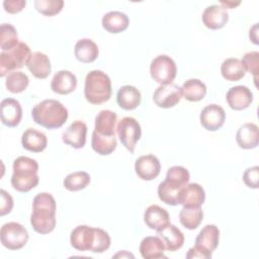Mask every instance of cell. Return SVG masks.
<instances>
[{
    "instance_id": "cell-1",
    "label": "cell",
    "mask_w": 259,
    "mask_h": 259,
    "mask_svg": "<svg viewBox=\"0 0 259 259\" xmlns=\"http://www.w3.org/2000/svg\"><path fill=\"white\" fill-rule=\"evenodd\" d=\"M57 204L54 196L48 192L36 194L32 200L30 224L32 229L41 235L49 234L56 227Z\"/></svg>"
},
{
    "instance_id": "cell-2",
    "label": "cell",
    "mask_w": 259,
    "mask_h": 259,
    "mask_svg": "<svg viewBox=\"0 0 259 259\" xmlns=\"http://www.w3.org/2000/svg\"><path fill=\"white\" fill-rule=\"evenodd\" d=\"M31 116L35 123L48 130L61 127L68 119V109L59 100L45 99L34 105Z\"/></svg>"
},
{
    "instance_id": "cell-3",
    "label": "cell",
    "mask_w": 259,
    "mask_h": 259,
    "mask_svg": "<svg viewBox=\"0 0 259 259\" xmlns=\"http://www.w3.org/2000/svg\"><path fill=\"white\" fill-rule=\"evenodd\" d=\"M12 168L11 185L16 191L28 192L38 184V164L36 160L26 156H20L14 160Z\"/></svg>"
},
{
    "instance_id": "cell-4",
    "label": "cell",
    "mask_w": 259,
    "mask_h": 259,
    "mask_svg": "<svg viewBox=\"0 0 259 259\" xmlns=\"http://www.w3.org/2000/svg\"><path fill=\"white\" fill-rule=\"evenodd\" d=\"M84 96L91 104H101L111 96V81L107 74L100 70L90 71L85 77Z\"/></svg>"
},
{
    "instance_id": "cell-5",
    "label": "cell",
    "mask_w": 259,
    "mask_h": 259,
    "mask_svg": "<svg viewBox=\"0 0 259 259\" xmlns=\"http://www.w3.org/2000/svg\"><path fill=\"white\" fill-rule=\"evenodd\" d=\"M31 56L29 47L22 41L8 52L0 53V76L5 77L11 72L26 65Z\"/></svg>"
},
{
    "instance_id": "cell-6",
    "label": "cell",
    "mask_w": 259,
    "mask_h": 259,
    "mask_svg": "<svg viewBox=\"0 0 259 259\" xmlns=\"http://www.w3.org/2000/svg\"><path fill=\"white\" fill-rule=\"evenodd\" d=\"M150 74L152 79L160 85L171 84L176 77L177 67L171 57L159 55L151 62Z\"/></svg>"
},
{
    "instance_id": "cell-7",
    "label": "cell",
    "mask_w": 259,
    "mask_h": 259,
    "mask_svg": "<svg viewBox=\"0 0 259 259\" xmlns=\"http://www.w3.org/2000/svg\"><path fill=\"white\" fill-rule=\"evenodd\" d=\"M1 243L8 250H19L23 248L28 241L27 230L16 222H9L1 227Z\"/></svg>"
},
{
    "instance_id": "cell-8",
    "label": "cell",
    "mask_w": 259,
    "mask_h": 259,
    "mask_svg": "<svg viewBox=\"0 0 259 259\" xmlns=\"http://www.w3.org/2000/svg\"><path fill=\"white\" fill-rule=\"evenodd\" d=\"M116 133L124 148L134 153L136 145L142 136V128L139 121L132 116L121 118L116 126Z\"/></svg>"
},
{
    "instance_id": "cell-9",
    "label": "cell",
    "mask_w": 259,
    "mask_h": 259,
    "mask_svg": "<svg viewBox=\"0 0 259 259\" xmlns=\"http://www.w3.org/2000/svg\"><path fill=\"white\" fill-rule=\"evenodd\" d=\"M182 98L181 87L171 83L160 85L156 88L153 94V100L158 107L170 108L175 106Z\"/></svg>"
},
{
    "instance_id": "cell-10",
    "label": "cell",
    "mask_w": 259,
    "mask_h": 259,
    "mask_svg": "<svg viewBox=\"0 0 259 259\" xmlns=\"http://www.w3.org/2000/svg\"><path fill=\"white\" fill-rule=\"evenodd\" d=\"M199 120L201 125L209 132H215L221 128L226 120L225 109L218 104H208L202 108Z\"/></svg>"
},
{
    "instance_id": "cell-11",
    "label": "cell",
    "mask_w": 259,
    "mask_h": 259,
    "mask_svg": "<svg viewBox=\"0 0 259 259\" xmlns=\"http://www.w3.org/2000/svg\"><path fill=\"white\" fill-rule=\"evenodd\" d=\"M136 174L145 181H151L158 177L161 171V164L159 159L152 155H144L139 157L135 162Z\"/></svg>"
},
{
    "instance_id": "cell-12",
    "label": "cell",
    "mask_w": 259,
    "mask_h": 259,
    "mask_svg": "<svg viewBox=\"0 0 259 259\" xmlns=\"http://www.w3.org/2000/svg\"><path fill=\"white\" fill-rule=\"evenodd\" d=\"M226 100L232 109L243 110L251 105L253 101V93L247 86L237 85L228 90Z\"/></svg>"
},
{
    "instance_id": "cell-13",
    "label": "cell",
    "mask_w": 259,
    "mask_h": 259,
    "mask_svg": "<svg viewBox=\"0 0 259 259\" xmlns=\"http://www.w3.org/2000/svg\"><path fill=\"white\" fill-rule=\"evenodd\" d=\"M0 116L4 125L17 126L22 117V108L19 101L14 98L3 99L0 103Z\"/></svg>"
},
{
    "instance_id": "cell-14",
    "label": "cell",
    "mask_w": 259,
    "mask_h": 259,
    "mask_svg": "<svg viewBox=\"0 0 259 259\" xmlns=\"http://www.w3.org/2000/svg\"><path fill=\"white\" fill-rule=\"evenodd\" d=\"M87 125L81 120L73 121L62 134V141L74 149H82L86 143Z\"/></svg>"
},
{
    "instance_id": "cell-15",
    "label": "cell",
    "mask_w": 259,
    "mask_h": 259,
    "mask_svg": "<svg viewBox=\"0 0 259 259\" xmlns=\"http://www.w3.org/2000/svg\"><path fill=\"white\" fill-rule=\"evenodd\" d=\"M205 200V192L198 183H187L179 193V204L185 207H201Z\"/></svg>"
},
{
    "instance_id": "cell-16",
    "label": "cell",
    "mask_w": 259,
    "mask_h": 259,
    "mask_svg": "<svg viewBox=\"0 0 259 259\" xmlns=\"http://www.w3.org/2000/svg\"><path fill=\"white\" fill-rule=\"evenodd\" d=\"M94 241V228L80 225L70 235L71 246L78 251H91Z\"/></svg>"
},
{
    "instance_id": "cell-17",
    "label": "cell",
    "mask_w": 259,
    "mask_h": 259,
    "mask_svg": "<svg viewBox=\"0 0 259 259\" xmlns=\"http://www.w3.org/2000/svg\"><path fill=\"white\" fill-rule=\"evenodd\" d=\"M203 24L209 29L223 28L229 21V13L219 4L207 6L201 16Z\"/></svg>"
},
{
    "instance_id": "cell-18",
    "label": "cell",
    "mask_w": 259,
    "mask_h": 259,
    "mask_svg": "<svg viewBox=\"0 0 259 259\" xmlns=\"http://www.w3.org/2000/svg\"><path fill=\"white\" fill-rule=\"evenodd\" d=\"M144 222L147 227L158 232L170 224V215L165 208L152 204L144 212Z\"/></svg>"
},
{
    "instance_id": "cell-19",
    "label": "cell",
    "mask_w": 259,
    "mask_h": 259,
    "mask_svg": "<svg viewBox=\"0 0 259 259\" xmlns=\"http://www.w3.org/2000/svg\"><path fill=\"white\" fill-rule=\"evenodd\" d=\"M77 87V78L75 74L68 70L58 71L52 81H51V89L61 95H67L73 92Z\"/></svg>"
},
{
    "instance_id": "cell-20",
    "label": "cell",
    "mask_w": 259,
    "mask_h": 259,
    "mask_svg": "<svg viewBox=\"0 0 259 259\" xmlns=\"http://www.w3.org/2000/svg\"><path fill=\"white\" fill-rule=\"evenodd\" d=\"M236 142L241 149L250 150L258 146L259 130L257 124L247 122L241 125L236 134Z\"/></svg>"
},
{
    "instance_id": "cell-21",
    "label": "cell",
    "mask_w": 259,
    "mask_h": 259,
    "mask_svg": "<svg viewBox=\"0 0 259 259\" xmlns=\"http://www.w3.org/2000/svg\"><path fill=\"white\" fill-rule=\"evenodd\" d=\"M220 241V231L215 225H206L198 233L195 239V246L201 248L207 253L212 254Z\"/></svg>"
},
{
    "instance_id": "cell-22",
    "label": "cell",
    "mask_w": 259,
    "mask_h": 259,
    "mask_svg": "<svg viewBox=\"0 0 259 259\" xmlns=\"http://www.w3.org/2000/svg\"><path fill=\"white\" fill-rule=\"evenodd\" d=\"M29 72L37 79H46L52 72V65L49 57L41 52H34L26 63Z\"/></svg>"
},
{
    "instance_id": "cell-23",
    "label": "cell",
    "mask_w": 259,
    "mask_h": 259,
    "mask_svg": "<svg viewBox=\"0 0 259 259\" xmlns=\"http://www.w3.org/2000/svg\"><path fill=\"white\" fill-rule=\"evenodd\" d=\"M116 121L117 115L114 111L108 109L101 110L95 117V126L93 132L100 136L113 137L115 136Z\"/></svg>"
},
{
    "instance_id": "cell-24",
    "label": "cell",
    "mask_w": 259,
    "mask_h": 259,
    "mask_svg": "<svg viewBox=\"0 0 259 259\" xmlns=\"http://www.w3.org/2000/svg\"><path fill=\"white\" fill-rule=\"evenodd\" d=\"M185 185L171 179L165 178L158 186V196L161 201L168 205H178L179 204V193L180 190Z\"/></svg>"
},
{
    "instance_id": "cell-25",
    "label": "cell",
    "mask_w": 259,
    "mask_h": 259,
    "mask_svg": "<svg viewBox=\"0 0 259 259\" xmlns=\"http://www.w3.org/2000/svg\"><path fill=\"white\" fill-rule=\"evenodd\" d=\"M142 95L139 89L132 85L121 86L116 94V102L118 106L124 110H134L140 104Z\"/></svg>"
},
{
    "instance_id": "cell-26",
    "label": "cell",
    "mask_w": 259,
    "mask_h": 259,
    "mask_svg": "<svg viewBox=\"0 0 259 259\" xmlns=\"http://www.w3.org/2000/svg\"><path fill=\"white\" fill-rule=\"evenodd\" d=\"M21 145L23 149L29 152L40 153L48 146V138L44 133L32 127H28L21 136Z\"/></svg>"
},
{
    "instance_id": "cell-27",
    "label": "cell",
    "mask_w": 259,
    "mask_h": 259,
    "mask_svg": "<svg viewBox=\"0 0 259 259\" xmlns=\"http://www.w3.org/2000/svg\"><path fill=\"white\" fill-rule=\"evenodd\" d=\"M157 236L163 241L167 251L175 252L184 244L183 233L174 225L169 224L167 227L157 232Z\"/></svg>"
},
{
    "instance_id": "cell-28",
    "label": "cell",
    "mask_w": 259,
    "mask_h": 259,
    "mask_svg": "<svg viewBox=\"0 0 259 259\" xmlns=\"http://www.w3.org/2000/svg\"><path fill=\"white\" fill-rule=\"evenodd\" d=\"M140 253L145 259L166 258L165 245L158 236H148L144 238L140 244Z\"/></svg>"
},
{
    "instance_id": "cell-29",
    "label": "cell",
    "mask_w": 259,
    "mask_h": 259,
    "mask_svg": "<svg viewBox=\"0 0 259 259\" xmlns=\"http://www.w3.org/2000/svg\"><path fill=\"white\" fill-rule=\"evenodd\" d=\"M101 24L106 31L110 33H119L127 28L130 18L123 12L109 11L103 15Z\"/></svg>"
},
{
    "instance_id": "cell-30",
    "label": "cell",
    "mask_w": 259,
    "mask_h": 259,
    "mask_svg": "<svg viewBox=\"0 0 259 259\" xmlns=\"http://www.w3.org/2000/svg\"><path fill=\"white\" fill-rule=\"evenodd\" d=\"M74 54L76 59L81 63H92L98 55V46L90 38L79 39L74 47Z\"/></svg>"
},
{
    "instance_id": "cell-31",
    "label": "cell",
    "mask_w": 259,
    "mask_h": 259,
    "mask_svg": "<svg viewBox=\"0 0 259 259\" xmlns=\"http://www.w3.org/2000/svg\"><path fill=\"white\" fill-rule=\"evenodd\" d=\"M221 73L227 81L236 82L245 77L246 70L240 59L229 58L222 63Z\"/></svg>"
},
{
    "instance_id": "cell-32",
    "label": "cell",
    "mask_w": 259,
    "mask_h": 259,
    "mask_svg": "<svg viewBox=\"0 0 259 259\" xmlns=\"http://www.w3.org/2000/svg\"><path fill=\"white\" fill-rule=\"evenodd\" d=\"M182 96L190 101L197 102L204 98L206 94V86L199 79H188L181 86Z\"/></svg>"
},
{
    "instance_id": "cell-33",
    "label": "cell",
    "mask_w": 259,
    "mask_h": 259,
    "mask_svg": "<svg viewBox=\"0 0 259 259\" xmlns=\"http://www.w3.org/2000/svg\"><path fill=\"white\" fill-rule=\"evenodd\" d=\"M203 220L201 207H185L179 211V221L181 225L188 230H195Z\"/></svg>"
},
{
    "instance_id": "cell-34",
    "label": "cell",
    "mask_w": 259,
    "mask_h": 259,
    "mask_svg": "<svg viewBox=\"0 0 259 259\" xmlns=\"http://www.w3.org/2000/svg\"><path fill=\"white\" fill-rule=\"evenodd\" d=\"M117 142L115 136L113 137H104L96 133H92L91 147L92 149L101 156L110 155L116 148Z\"/></svg>"
},
{
    "instance_id": "cell-35",
    "label": "cell",
    "mask_w": 259,
    "mask_h": 259,
    "mask_svg": "<svg viewBox=\"0 0 259 259\" xmlns=\"http://www.w3.org/2000/svg\"><path fill=\"white\" fill-rule=\"evenodd\" d=\"M18 34L16 28L10 23L0 25V48L2 52H8L18 45Z\"/></svg>"
},
{
    "instance_id": "cell-36",
    "label": "cell",
    "mask_w": 259,
    "mask_h": 259,
    "mask_svg": "<svg viewBox=\"0 0 259 259\" xmlns=\"http://www.w3.org/2000/svg\"><path fill=\"white\" fill-rule=\"evenodd\" d=\"M90 175L85 171H76L68 174L64 181V187L69 191H79L84 189L90 183Z\"/></svg>"
},
{
    "instance_id": "cell-37",
    "label": "cell",
    "mask_w": 259,
    "mask_h": 259,
    "mask_svg": "<svg viewBox=\"0 0 259 259\" xmlns=\"http://www.w3.org/2000/svg\"><path fill=\"white\" fill-rule=\"evenodd\" d=\"M29 83L28 76L20 71H13L6 76L5 86L11 93L23 92Z\"/></svg>"
},
{
    "instance_id": "cell-38",
    "label": "cell",
    "mask_w": 259,
    "mask_h": 259,
    "mask_svg": "<svg viewBox=\"0 0 259 259\" xmlns=\"http://www.w3.org/2000/svg\"><path fill=\"white\" fill-rule=\"evenodd\" d=\"M33 4L35 9L45 16H54L64 7L63 0H34Z\"/></svg>"
},
{
    "instance_id": "cell-39",
    "label": "cell",
    "mask_w": 259,
    "mask_h": 259,
    "mask_svg": "<svg viewBox=\"0 0 259 259\" xmlns=\"http://www.w3.org/2000/svg\"><path fill=\"white\" fill-rule=\"evenodd\" d=\"M110 237L104 230L100 228H94V241L91 248L93 253H102L110 247Z\"/></svg>"
},
{
    "instance_id": "cell-40",
    "label": "cell",
    "mask_w": 259,
    "mask_h": 259,
    "mask_svg": "<svg viewBox=\"0 0 259 259\" xmlns=\"http://www.w3.org/2000/svg\"><path fill=\"white\" fill-rule=\"evenodd\" d=\"M242 63L246 71L251 73L254 77L255 85L257 86V77L259 69V53L256 51L246 53L242 58Z\"/></svg>"
},
{
    "instance_id": "cell-41",
    "label": "cell",
    "mask_w": 259,
    "mask_h": 259,
    "mask_svg": "<svg viewBox=\"0 0 259 259\" xmlns=\"http://www.w3.org/2000/svg\"><path fill=\"white\" fill-rule=\"evenodd\" d=\"M166 178L175 180L183 185H186L189 182L190 174L188 170L182 166H172L168 169L166 173Z\"/></svg>"
},
{
    "instance_id": "cell-42",
    "label": "cell",
    "mask_w": 259,
    "mask_h": 259,
    "mask_svg": "<svg viewBox=\"0 0 259 259\" xmlns=\"http://www.w3.org/2000/svg\"><path fill=\"white\" fill-rule=\"evenodd\" d=\"M243 181L248 187L257 189L259 181V167L253 166L247 168L243 174Z\"/></svg>"
},
{
    "instance_id": "cell-43",
    "label": "cell",
    "mask_w": 259,
    "mask_h": 259,
    "mask_svg": "<svg viewBox=\"0 0 259 259\" xmlns=\"http://www.w3.org/2000/svg\"><path fill=\"white\" fill-rule=\"evenodd\" d=\"M0 214L3 217L9 212H11L13 208V198L12 196L4 189L0 190Z\"/></svg>"
},
{
    "instance_id": "cell-44",
    "label": "cell",
    "mask_w": 259,
    "mask_h": 259,
    "mask_svg": "<svg viewBox=\"0 0 259 259\" xmlns=\"http://www.w3.org/2000/svg\"><path fill=\"white\" fill-rule=\"evenodd\" d=\"M25 5V0H5L3 2L4 10L10 14H15L22 11Z\"/></svg>"
},
{
    "instance_id": "cell-45",
    "label": "cell",
    "mask_w": 259,
    "mask_h": 259,
    "mask_svg": "<svg viewBox=\"0 0 259 259\" xmlns=\"http://www.w3.org/2000/svg\"><path fill=\"white\" fill-rule=\"evenodd\" d=\"M211 255L210 253H207L205 252L204 250H202L201 248L197 247V246H193L191 247L188 252L186 253V258L188 259H192V258H200V259H209L211 258Z\"/></svg>"
},
{
    "instance_id": "cell-46",
    "label": "cell",
    "mask_w": 259,
    "mask_h": 259,
    "mask_svg": "<svg viewBox=\"0 0 259 259\" xmlns=\"http://www.w3.org/2000/svg\"><path fill=\"white\" fill-rule=\"evenodd\" d=\"M249 38L250 40L255 44L258 45V23H255L249 30Z\"/></svg>"
},
{
    "instance_id": "cell-47",
    "label": "cell",
    "mask_w": 259,
    "mask_h": 259,
    "mask_svg": "<svg viewBox=\"0 0 259 259\" xmlns=\"http://www.w3.org/2000/svg\"><path fill=\"white\" fill-rule=\"evenodd\" d=\"M240 4H241L240 1H238V2H235V1H220V5L222 7H224L226 10H227V8H230V9L235 8L236 6H238Z\"/></svg>"
}]
</instances>
